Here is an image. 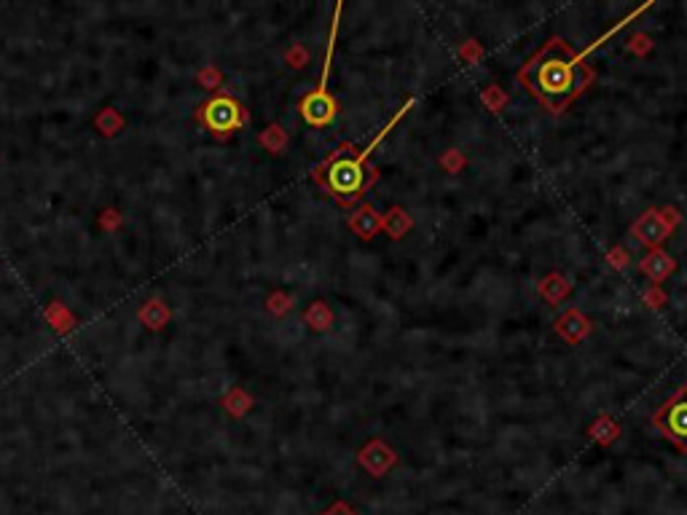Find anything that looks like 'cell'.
<instances>
[{"label":"cell","instance_id":"cell-1","mask_svg":"<svg viewBox=\"0 0 687 515\" xmlns=\"http://www.w3.org/2000/svg\"><path fill=\"white\" fill-rule=\"evenodd\" d=\"M521 81L526 89L550 110L561 113L569 107V102L575 99L591 81L588 67L583 59L575 54L566 41L550 38L521 70Z\"/></svg>","mask_w":687,"mask_h":515},{"label":"cell","instance_id":"cell-2","mask_svg":"<svg viewBox=\"0 0 687 515\" xmlns=\"http://www.w3.org/2000/svg\"><path fill=\"white\" fill-rule=\"evenodd\" d=\"M408 107V105H406ZM406 107L382 129V132L371 140V146L368 148H363V151H358L355 146H341L330 159H325L320 167H317V183L330 194V196H336L341 204H350V202H358L371 186H374V180H376V170L374 167H368V156H371V151L387 138V132L390 129L398 123V118L406 113Z\"/></svg>","mask_w":687,"mask_h":515},{"label":"cell","instance_id":"cell-3","mask_svg":"<svg viewBox=\"0 0 687 515\" xmlns=\"http://www.w3.org/2000/svg\"><path fill=\"white\" fill-rule=\"evenodd\" d=\"M196 121L215 138H228V135L240 132V129L248 123V113H245L240 99L220 91V94H215V97H209L207 102L199 105Z\"/></svg>","mask_w":687,"mask_h":515},{"label":"cell","instance_id":"cell-4","mask_svg":"<svg viewBox=\"0 0 687 515\" xmlns=\"http://www.w3.org/2000/svg\"><path fill=\"white\" fill-rule=\"evenodd\" d=\"M336 36H338V12L333 17V25H330V41H328V54H325V65H322V75H320V83L314 91H309L301 102V115L306 123L312 126H328L333 118H336V99L330 97L328 91V78H330V59H333V46H336Z\"/></svg>","mask_w":687,"mask_h":515},{"label":"cell","instance_id":"cell-5","mask_svg":"<svg viewBox=\"0 0 687 515\" xmlns=\"http://www.w3.org/2000/svg\"><path fill=\"white\" fill-rule=\"evenodd\" d=\"M652 424L676 446L687 448V386L676 390L652 416Z\"/></svg>","mask_w":687,"mask_h":515},{"label":"cell","instance_id":"cell-6","mask_svg":"<svg viewBox=\"0 0 687 515\" xmlns=\"http://www.w3.org/2000/svg\"><path fill=\"white\" fill-rule=\"evenodd\" d=\"M668 269H671V261H668V255H663V252H652L644 261V272L652 274V277H663Z\"/></svg>","mask_w":687,"mask_h":515}]
</instances>
